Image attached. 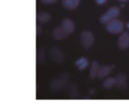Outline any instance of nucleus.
Masks as SVG:
<instances>
[{"mask_svg":"<svg viewBox=\"0 0 129 106\" xmlns=\"http://www.w3.org/2000/svg\"><path fill=\"white\" fill-rule=\"evenodd\" d=\"M80 40H81V46L85 49H89L95 42V36L89 31H83L81 34V36H80Z\"/></svg>","mask_w":129,"mask_h":106,"instance_id":"f257e3e1","label":"nucleus"},{"mask_svg":"<svg viewBox=\"0 0 129 106\" xmlns=\"http://www.w3.org/2000/svg\"><path fill=\"white\" fill-rule=\"evenodd\" d=\"M106 30L110 34H121L124 30V24L121 20L114 18V20H111V21L106 24Z\"/></svg>","mask_w":129,"mask_h":106,"instance_id":"f03ea898","label":"nucleus"},{"mask_svg":"<svg viewBox=\"0 0 129 106\" xmlns=\"http://www.w3.org/2000/svg\"><path fill=\"white\" fill-rule=\"evenodd\" d=\"M69 77L67 76H61L59 77L56 78L55 80L50 82V88L54 91L57 90H61L67 86V82H68Z\"/></svg>","mask_w":129,"mask_h":106,"instance_id":"7ed1b4c3","label":"nucleus"},{"mask_svg":"<svg viewBox=\"0 0 129 106\" xmlns=\"http://www.w3.org/2000/svg\"><path fill=\"white\" fill-rule=\"evenodd\" d=\"M119 12H120V11H119V9H118V7H116V6L111 7L107 11V12L104 13V14L101 17V18H100L101 23L105 24V25H106L108 22H110L111 20L116 18L119 15Z\"/></svg>","mask_w":129,"mask_h":106,"instance_id":"20e7f679","label":"nucleus"},{"mask_svg":"<svg viewBox=\"0 0 129 106\" xmlns=\"http://www.w3.org/2000/svg\"><path fill=\"white\" fill-rule=\"evenodd\" d=\"M50 56L52 62L60 63L64 60V54L62 50H60L57 48H53L50 51Z\"/></svg>","mask_w":129,"mask_h":106,"instance_id":"39448f33","label":"nucleus"},{"mask_svg":"<svg viewBox=\"0 0 129 106\" xmlns=\"http://www.w3.org/2000/svg\"><path fill=\"white\" fill-rule=\"evenodd\" d=\"M118 46L120 49H127L129 48V32H123L118 39Z\"/></svg>","mask_w":129,"mask_h":106,"instance_id":"423d86ee","label":"nucleus"},{"mask_svg":"<svg viewBox=\"0 0 129 106\" xmlns=\"http://www.w3.org/2000/svg\"><path fill=\"white\" fill-rule=\"evenodd\" d=\"M68 35L69 34L67 32V31L64 30L62 26L56 27V28H54L53 31H52V37L55 40H57L66 39Z\"/></svg>","mask_w":129,"mask_h":106,"instance_id":"0eeeda50","label":"nucleus"},{"mask_svg":"<svg viewBox=\"0 0 129 106\" xmlns=\"http://www.w3.org/2000/svg\"><path fill=\"white\" fill-rule=\"evenodd\" d=\"M127 85V77L125 74H120L115 77V86L120 90H125Z\"/></svg>","mask_w":129,"mask_h":106,"instance_id":"6e6552de","label":"nucleus"},{"mask_svg":"<svg viewBox=\"0 0 129 106\" xmlns=\"http://www.w3.org/2000/svg\"><path fill=\"white\" fill-rule=\"evenodd\" d=\"M61 26L67 31V32L68 34H71L74 32L75 30V26L73 20H71L70 18H64L62 20V23H61Z\"/></svg>","mask_w":129,"mask_h":106,"instance_id":"1a4fd4ad","label":"nucleus"},{"mask_svg":"<svg viewBox=\"0 0 129 106\" xmlns=\"http://www.w3.org/2000/svg\"><path fill=\"white\" fill-rule=\"evenodd\" d=\"M113 68H114L113 66H108V65L100 66V68H99L98 71V78H100V79L105 78L106 76L111 74V72L113 70Z\"/></svg>","mask_w":129,"mask_h":106,"instance_id":"9d476101","label":"nucleus"},{"mask_svg":"<svg viewBox=\"0 0 129 106\" xmlns=\"http://www.w3.org/2000/svg\"><path fill=\"white\" fill-rule=\"evenodd\" d=\"M81 0H62V4L64 7L67 10H74L80 4Z\"/></svg>","mask_w":129,"mask_h":106,"instance_id":"9b49d317","label":"nucleus"},{"mask_svg":"<svg viewBox=\"0 0 129 106\" xmlns=\"http://www.w3.org/2000/svg\"><path fill=\"white\" fill-rule=\"evenodd\" d=\"M100 68V66L96 62H93L90 67V71H89V77L90 79H95L98 78V71Z\"/></svg>","mask_w":129,"mask_h":106,"instance_id":"f8f14e48","label":"nucleus"},{"mask_svg":"<svg viewBox=\"0 0 129 106\" xmlns=\"http://www.w3.org/2000/svg\"><path fill=\"white\" fill-rule=\"evenodd\" d=\"M75 65L80 70H84L88 67V60L85 57H81L75 62Z\"/></svg>","mask_w":129,"mask_h":106,"instance_id":"ddd939ff","label":"nucleus"},{"mask_svg":"<svg viewBox=\"0 0 129 106\" xmlns=\"http://www.w3.org/2000/svg\"><path fill=\"white\" fill-rule=\"evenodd\" d=\"M36 20L39 23H46L50 20V15L47 12H37Z\"/></svg>","mask_w":129,"mask_h":106,"instance_id":"4468645a","label":"nucleus"},{"mask_svg":"<svg viewBox=\"0 0 129 106\" xmlns=\"http://www.w3.org/2000/svg\"><path fill=\"white\" fill-rule=\"evenodd\" d=\"M114 85H115V78H112V77L106 78V79L104 81V82H103V86H104V88H108V90L111 88H112Z\"/></svg>","mask_w":129,"mask_h":106,"instance_id":"2eb2a0df","label":"nucleus"},{"mask_svg":"<svg viewBox=\"0 0 129 106\" xmlns=\"http://www.w3.org/2000/svg\"><path fill=\"white\" fill-rule=\"evenodd\" d=\"M57 0H41V2L44 4H53L57 2Z\"/></svg>","mask_w":129,"mask_h":106,"instance_id":"dca6fc26","label":"nucleus"},{"mask_svg":"<svg viewBox=\"0 0 129 106\" xmlns=\"http://www.w3.org/2000/svg\"><path fill=\"white\" fill-rule=\"evenodd\" d=\"M106 1H107V0H95V2H96L97 4H104Z\"/></svg>","mask_w":129,"mask_h":106,"instance_id":"f3484780","label":"nucleus"},{"mask_svg":"<svg viewBox=\"0 0 129 106\" xmlns=\"http://www.w3.org/2000/svg\"><path fill=\"white\" fill-rule=\"evenodd\" d=\"M41 27H40V26H36V35H39L40 32H41Z\"/></svg>","mask_w":129,"mask_h":106,"instance_id":"a211bd4d","label":"nucleus"},{"mask_svg":"<svg viewBox=\"0 0 129 106\" xmlns=\"http://www.w3.org/2000/svg\"><path fill=\"white\" fill-rule=\"evenodd\" d=\"M118 1H122V2H125V1H126V0H118Z\"/></svg>","mask_w":129,"mask_h":106,"instance_id":"6ab92c4d","label":"nucleus"},{"mask_svg":"<svg viewBox=\"0 0 129 106\" xmlns=\"http://www.w3.org/2000/svg\"><path fill=\"white\" fill-rule=\"evenodd\" d=\"M127 27H128V28H129V23L127 24Z\"/></svg>","mask_w":129,"mask_h":106,"instance_id":"aec40b11","label":"nucleus"}]
</instances>
